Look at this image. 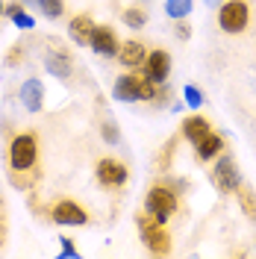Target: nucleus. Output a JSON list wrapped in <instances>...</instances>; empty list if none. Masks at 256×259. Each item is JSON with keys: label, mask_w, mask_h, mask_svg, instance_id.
<instances>
[{"label": "nucleus", "mask_w": 256, "mask_h": 259, "mask_svg": "<svg viewBox=\"0 0 256 259\" xmlns=\"http://www.w3.org/2000/svg\"><path fill=\"white\" fill-rule=\"evenodd\" d=\"M112 97L121 103H136V100H153L156 97V82L150 80L144 71L136 74H124L118 77L112 85Z\"/></svg>", "instance_id": "nucleus-1"}, {"label": "nucleus", "mask_w": 256, "mask_h": 259, "mask_svg": "<svg viewBox=\"0 0 256 259\" xmlns=\"http://www.w3.org/2000/svg\"><path fill=\"white\" fill-rule=\"evenodd\" d=\"M38 159V142L32 133H18L9 142V165L12 171H30Z\"/></svg>", "instance_id": "nucleus-2"}, {"label": "nucleus", "mask_w": 256, "mask_h": 259, "mask_svg": "<svg viewBox=\"0 0 256 259\" xmlns=\"http://www.w3.org/2000/svg\"><path fill=\"white\" fill-rule=\"evenodd\" d=\"M136 224L142 230V242L150 253H156V256L171 253V236L162 230V224L150 215V212H147V215H136Z\"/></svg>", "instance_id": "nucleus-3"}, {"label": "nucleus", "mask_w": 256, "mask_h": 259, "mask_svg": "<svg viewBox=\"0 0 256 259\" xmlns=\"http://www.w3.org/2000/svg\"><path fill=\"white\" fill-rule=\"evenodd\" d=\"M144 212H150L159 224H165L177 212V192H171L168 186H150L144 197Z\"/></svg>", "instance_id": "nucleus-4"}, {"label": "nucleus", "mask_w": 256, "mask_h": 259, "mask_svg": "<svg viewBox=\"0 0 256 259\" xmlns=\"http://www.w3.org/2000/svg\"><path fill=\"white\" fill-rule=\"evenodd\" d=\"M247 21H250V9H247V3L244 0H224L221 3V9H218V27L230 35H236L247 27Z\"/></svg>", "instance_id": "nucleus-5"}, {"label": "nucleus", "mask_w": 256, "mask_h": 259, "mask_svg": "<svg viewBox=\"0 0 256 259\" xmlns=\"http://www.w3.org/2000/svg\"><path fill=\"white\" fill-rule=\"evenodd\" d=\"M212 180H215V186H218L224 194L236 192V189L241 186V174H239V165H236V159H233V156H221V159L215 162Z\"/></svg>", "instance_id": "nucleus-6"}, {"label": "nucleus", "mask_w": 256, "mask_h": 259, "mask_svg": "<svg viewBox=\"0 0 256 259\" xmlns=\"http://www.w3.org/2000/svg\"><path fill=\"white\" fill-rule=\"evenodd\" d=\"M95 177L100 186H106V189H118V186H124L127 183V165L118 159H100L95 168Z\"/></svg>", "instance_id": "nucleus-7"}, {"label": "nucleus", "mask_w": 256, "mask_h": 259, "mask_svg": "<svg viewBox=\"0 0 256 259\" xmlns=\"http://www.w3.org/2000/svg\"><path fill=\"white\" fill-rule=\"evenodd\" d=\"M142 71L156 82V85L168 82V77H171V56H168V50H162V48L150 50L147 59H144V65H142Z\"/></svg>", "instance_id": "nucleus-8"}, {"label": "nucleus", "mask_w": 256, "mask_h": 259, "mask_svg": "<svg viewBox=\"0 0 256 259\" xmlns=\"http://www.w3.org/2000/svg\"><path fill=\"white\" fill-rule=\"evenodd\" d=\"M50 215H53L56 224H62V227H82L86 221H89L86 209H82L80 203H74V200H59Z\"/></svg>", "instance_id": "nucleus-9"}, {"label": "nucleus", "mask_w": 256, "mask_h": 259, "mask_svg": "<svg viewBox=\"0 0 256 259\" xmlns=\"http://www.w3.org/2000/svg\"><path fill=\"white\" fill-rule=\"evenodd\" d=\"M18 97H21V106L27 112H41V106H45V85H41V80H27L21 85Z\"/></svg>", "instance_id": "nucleus-10"}, {"label": "nucleus", "mask_w": 256, "mask_h": 259, "mask_svg": "<svg viewBox=\"0 0 256 259\" xmlns=\"http://www.w3.org/2000/svg\"><path fill=\"white\" fill-rule=\"evenodd\" d=\"M89 45H92V50L100 53V56H118V50H121V41L115 38V32L109 30V27H95Z\"/></svg>", "instance_id": "nucleus-11"}, {"label": "nucleus", "mask_w": 256, "mask_h": 259, "mask_svg": "<svg viewBox=\"0 0 256 259\" xmlns=\"http://www.w3.org/2000/svg\"><path fill=\"white\" fill-rule=\"evenodd\" d=\"M92 32H95V21H92V15L71 18V24H68V35H71L74 45H89V41H92Z\"/></svg>", "instance_id": "nucleus-12"}, {"label": "nucleus", "mask_w": 256, "mask_h": 259, "mask_svg": "<svg viewBox=\"0 0 256 259\" xmlns=\"http://www.w3.org/2000/svg\"><path fill=\"white\" fill-rule=\"evenodd\" d=\"M144 59H147V48L142 41H124L118 50V62L127 65V68H142Z\"/></svg>", "instance_id": "nucleus-13"}, {"label": "nucleus", "mask_w": 256, "mask_h": 259, "mask_svg": "<svg viewBox=\"0 0 256 259\" xmlns=\"http://www.w3.org/2000/svg\"><path fill=\"white\" fill-rule=\"evenodd\" d=\"M221 150H224V139L218 136V133H209V136H203L197 145H194V153H197V159H218L221 156Z\"/></svg>", "instance_id": "nucleus-14"}, {"label": "nucleus", "mask_w": 256, "mask_h": 259, "mask_svg": "<svg viewBox=\"0 0 256 259\" xmlns=\"http://www.w3.org/2000/svg\"><path fill=\"white\" fill-rule=\"evenodd\" d=\"M212 133V127H209V118H203V115H189L186 121H183V136L192 142V145H197L203 136H209Z\"/></svg>", "instance_id": "nucleus-15"}, {"label": "nucleus", "mask_w": 256, "mask_h": 259, "mask_svg": "<svg viewBox=\"0 0 256 259\" xmlns=\"http://www.w3.org/2000/svg\"><path fill=\"white\" fill-rule=\"evenodd\" d=\"M45 68H48V74L65 80V77L71 74V59L65 56L62 50H48V53H45Z\"/></svg>", "instance_id": "nucleus-16"}, {"label": "nucleus", "mask_w": 256, "mask_h": 259, "mask_svg": "<svg viewBox=\"0 0 256 259\" xmlns=\"http://www.w3.org/2000/svg\"><path fill=\"white\" fill-rule=\"evenodd\" d=\"M236 194H239V203L241 209H244V215L247 218H256V192L247 186V183H241L239 189H236Z\"/></svg>", "instance_id": "nucleus-17"}, {"label": "nucleus", "mask_w": 256, "mask_h": 259, "mask_svg": "<svg viewBox=\"0 0 256 259\" xmlns=\"http://www.w3.org/2000/svg\"><path fill=\"white\" fill-rule=\"evenodd\" d=\"M6 12H9V18H12V24H15L18 30H32V27H35V18H32L30 12H24L21 3H12Z\"/></svg>", "instance_id": "nucleus-18"}, {"label": "nucleus", "mask_w": 256, "mask_h": 259, "mask_svg": "<svg viewBox=\"0 0 256 259\" xmlns=\"http://www.w3.org/2000/svg\"><path fill=\"white\" fill-rule=\"evenodd\" d=\"M192 6L194 0H165V15L174 18V21H183V18H189Z\"/></svg>", "instance_id": "nucleus-19"}, {"label": "nucleus", "mask_w": 256, "mask_h": 259, "mask_svg": "<svg viewBox=\"0 0 256 259\" xmlns=\"http://www.w3.org/2000/svg\"><path fill=\"white\" fill-rule=\"evenodd\" d=\"M38 9H41V15L45 18H62V12H65V3L62 0H38Z\"/></svg>", "instance_id": "nucleus-20"}, {"label": "nucleus", "mask_w": 256, "mask_h": 259, "mask_svg": "<svg viewBox=\"0 0 256 259\" xmlns=\"http://www.w3.org/2000/svg\"><path fill=\"white\" fill-rule=\"evenodd\" d=\"M124 24H127L130 30H142L144 24H147V12L144 9H127L124 12Z\"/></svg>", "instance_id": "nucleus-21"}, {"label": "nucleus", "mask_w": 256, "mask_h": 259, "mask_svg": "<svg viewBox=\"0 0 256 259\" xmlns=\"http://www.w3.org/2000/svg\"><path fill=\"white\" fill-rule=\"evenodd\" d=\"M183 97H186V103H189L192 109H197V106L203 103V92H200L197 85H192V82H189V85H183Z\"/></svg>", "instance_id": "nucleus-22"}, {"label": "nucleus", "mask_w": 256, "mask_h": 259, "mask_svg": "<svg viewBox=\"0 0 256 259\" xmlns=\"http://www.w3.org/2000/svg\"><path fill=\"white\" fill-rule=\"evenodd\" d=\"M103 139H106L109 145H115V142L121 139V133H118V127H112V124H103Z\"/></svg>", "instance_id": "nucleus-23"}, {"label": "nucleus", "mask_w": 256, "mask_h": 259, "mask_svg": "<svg viewBox=\"0 0 256 259\" xmlns=\"http://www.w3.org/2000/svg\"><path fill=\"white\" fill-rule=\"evenodd\" d=\"M59 244H62V253H65V256H77V247H74V242H71V239H59Z\"/></svg>", "instance_id": "nucleus-24"}, {"label": "nucleus", "mask_w": 256, "mask_h": 259, "mask_svg": "<svg viewBox=\"0 0 256 259\" xmlns=\"http://www.w3.org/2000/svg\"><path fill=\"white\" fill-rule=\"evenodd\" d=\"M177 35H180V38H189V35H192L189 24H180V27H177Z\"/></svg>", "instance_id": "nucleus-25"}, {"label": "nucleus", "mask_w": 256, "mask_h": 259, "mask_svg": "<svg viewBox=\"0 0 256 259\" xmlns=\"http://www.w3.org/2000/svg\"><path fill=\"white\" fill-rule=\"evenodd\" d=\"M206 3H209V6H212V3H224V0H206Z\"/></svg>", "instance_id": "nucleus-26"}, {"label": "nucleus", "mask_w": 256, "mask_h": 259, "mask_svg": "<svg viewBox=\"0 0 256 259\" xmlns=\"http://www.w3.org/2000/svg\"><path fill=\"white\" fill-rule=\"evenodd\" d=\"M0 15H3V0H0Z\"/></svg>", "instance_id": "nucleus-27"}]
</instances>
